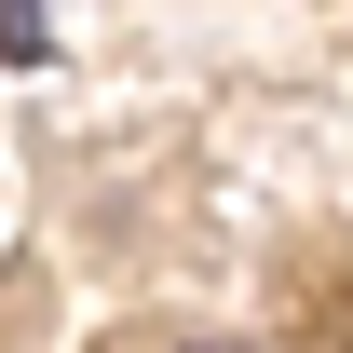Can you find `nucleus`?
Returning <instances> with one entry per match:
<instances>
[{
	"label": "nucleus",
	"instance_id": "nucleus-1",
	"mask_svg": "<svg viewBox=\"0 0 353 353\" xmlns=\"http://www.w3.org/2000/svg\"><path fill=\"white\" fill-rule=\"evenodd\" d=\"M109 353H245V340H204V326H136V340H109Z\"/></svg>",
	"mask_w": 353,
	"mask_h": 353
},
{
	"label": "nucleus",
	"instance_id": "nucleus-2",
	"mask_svg": "<svg viewBox=\"0 0 353 353\" xmlns=\"http://www.w3.org/2000/svg\"><path fill=\"white\" fill-rule=\"evenodd\" d=\"M0 54H14V68H41V14H28V0H0Z\"/></svg>",
	"mask_w": 353,
	"mask_h": 353
}]
</instances>
